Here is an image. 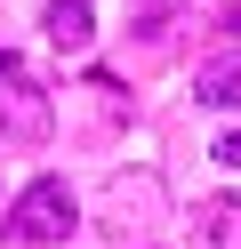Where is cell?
Here are the masks:
<instances>
[{"label": "cell", "instance_id": "cell-7", "mask_svg": "<svg viewBox=\"0 0 241 249\" xmlns=\"http://www.w3.org/2000/svg\"><path fill=\"white\" fill-rule=\"evenodd\" d=\"M217 33H225V40H241V8H225V17H217Z\"/></svg>", "mask_w": 241, "mask_h": 249}, {"label": "cell", "instance_id": "cell-4", "mask_svg": "<svg viewBox=\"0 0 241 249\" xmlns=\"http://www.w3.org/2000/svg\"><path fill=\"white\" fill-rule=\"evenodd\" d=\"M193 249H241V201H201L193 209Z\"/></svg>", "mask_w": 241, "mask_h": 249}, {"label": "cell", "instance_id": "cell-5", "mask_svg": "<svg viewBox=\"0 0 241 249\" xmlns=\"http://www.w3.org/2000/svg\"><path fill=\"white\" fill-rule=\"evenodd\" d=\"M193 105L233 113V105H241V56H225V65H201V72H193Z\"/></svg>", "mask_w": 241, "mask_h": 249}, {"label": "cell", "instance_id": "cell-6", "mask_svg": "<svg viewBox=\"0 0 241 249\" xmlns=\"http://www.w3.org/2000/svg\"><path fill=\"white\" fill-rule=\"evenodd\" d=\"M217 161H225V169H241V129H233V137H217Z\"/></svg>", "mask_w": 241, "mask_h": 249}, {"label": "cell", "instance_id": "cell-3", "mask_svg": "<svg viewBox=\"0 0 241 249\" xmlns=\"http://www.w3.org/2000/svg\"><path fill=\"white\" fill-rule=\"evenodd\" d=\"M40 33H48V49H56V56H89V40H96V17H89V0H48Z\"/></svg>", "mask_w": 241, "mask_h": 249}, {"label": "cell", "instance_id": "cell-2", "mask_svg": "<svg viewBox=\"0 0 241 249\" xmlns=\"http://www.w3.org/2000/svg\"><path fill=\"white\" fill-rule=\"evenodd\" d=\"M56 129V113H48L40 81L24 72V56L0 49V137H24V145H40V137Z\"/></svg>", "mask_w": 241, "mask_h": 249}, {"label": "cell", "instance_id": "cell-1", "mask_svg": "<svg viewBox=\"0 0 241 249\" xmlns=\"http://www.w3.org/2000/svg\"><path fill=\"white\" fill-rule=\"evenodd\" d=\"M80 225V201H73V185L64 177H32L24 193H16V209H8V241H24V249H56L64 233Z\"/></svg>", "mask_w": 241, "mask_h": 249}]
</instances>
